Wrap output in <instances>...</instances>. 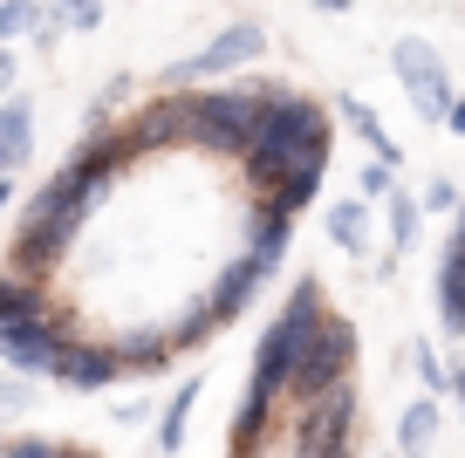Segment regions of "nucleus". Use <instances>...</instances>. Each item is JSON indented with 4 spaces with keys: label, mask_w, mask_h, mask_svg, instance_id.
<instances>
[{
    "label": "nucleus",
    "mask_w": 465,
    "mask_h": 458,
    "mask_svg": "<svg viewBox=\"0 0 465 458\" xmlns=\"http://www.w3.org/2000/svg\"><path fill=\"white\" fill-rule=\"evenodd\" d=\"M28 411H35L28 376H0V424H7V417H28Z\"/></svg>",
    "instance_id": "26"
},
{
    "label": "nucleus",
    "mask_w": 465,
    "mask_h": 458,
    "mask_svg": "<svg viewBox=\"0 0 465 458\" xmlns=\"http://www.w3.org/2000/svg\"><path fill=\"white\" fill-rule=\"evenodd\" d=\"M438 329L465 335V233L451 226L438 246Z\"/></svg>",
    "instance_id": "12"
},
{
    "label": "nucleus",
    "mask_w": 465,
    "mask_h": 458,
    "mask_svg": "<svg viewBox=\"0 0 465 458\" xmlns=\"http://www.w3.org/2000/svg\"><path fill=\"white\" fill-rule=\"evenodd\" d=\"M322 308H329V301H322V281H315V274H302V281L288 287V301H281V315L267 322L261 349H253V376H247V390H261V397H288L294 356H302V343L315 335Z\"/></svg>",
    "instance_id": "3"
},
{
    "label": "nucleus",
    "mask_w": 465,
    "mask_h": 458,
    "mask_svg": "<svg viewBox=\"0 0 465 458\" xmlns=\"http://www.w3.org/2000/svg\"><path fill=\"white\" fill-rule=\"evenodd\" d=\"M62 458H96V452H83V444H62Z\"/></svg>",
    "instance_id": "34"
},
{
    "label": "nucleus",
    "mask_w": 465,
    "mask_h": 458,
    "mask_svg": "<svg viewBox=\"0 0 465 458\" xmlns=\"http://www.w3.org/2000/svg\"><path fill=\"white\" fill-rule=\"evenodd\" d=\"M96 0H62V21H69V28H96Z\"/></svg>",
    "instance_id": "30"
},
{
    "label": "nucleus",
    "mask_w": 465,
    "mask_h": 458,
    "mask_svg": "<svg viewBox=\"0 0 465 458\" xmlns=\"http://www.w3.org/2000/svg\"><path fill=\"white\" fill-rule=\"evenodd\" d=\"M253 294H261V274H253L247 260H226V267H219V281H213V294H205V322H213V329L240 322Z\"/></svg>",
    "instance_id": "13"
},
{
    "label": "nucleus",
    "mask_w": 465,
    "mask_h": 458,
    "mask_svg": "<svg viewBox=\"0 0 465 458\" xmlns=\"http://www.w3.org/2000/svg\"><path fill=\"white\" fill-rule=\"evenodd\" d=\"M62 343H69V335L55 329V315L7 322V329H0V363H7L15 376H48V370H55V356H62Z\"/></svg>",
    "instance_id": "9"
},
{
    "label": "nucleus",
    "mask_w": 465,
    "mask_h": 458,
    "mask_svg": "<svg viewBox=\"0 0 465 458\" xmlns=\"http://www.w3.org/2000/svg\"><path fill=\"white\" fill-rule=\"evenodd\" d=\"M322 15H349V7H356V0H315Z\"/></svg>",
    "instance_id": "33"
},
{
    "label": "nucleus",
    "mask_w": 465,
    "mask_h": 458,
    "mask_svg": "<svg viewBox=\"0 0 465 458\" xmlns=\"http://www.w3.org/2000/svg\"><path fill=\"white\" fill-rule=\"evenodd\" d=\"M110 356H116V370L124 376H151V370H164V363L178 356L172 349V335H158V329H137V335H124V343H110Z\"/></svg>",
    "instance_id": "15"
},
{
    "label": "nucleus",
    "mask_w": 465,
    "mask_h": 458,
    "mask_svg": "<svg viewBox=\"0 0 465 458\" xmlns=\"http://www.w3.org/2000/svg\"><path fill=\"white\" fill-rule=\"evenodd\" d=\"M342 116H349V130H356V137H363L370 151H377V164L391 172V164H397V137L377 124V110H370V103H356V96H342Z\"/></svg>",
    "instance_id": "21"
},
{
    "label": "nucleus",
    "mask_w": 465,
    "mask_h": 458,
    "mask_svg": "<svg viewBox=\"0 0 465 458\" xmlns=\"http://www.w3.org/2000/svg\"><path fill=\"white\" fill-rule=\"evenodd\" d=\"M383 192H391V172H383V164H370V172H363V192H356V199H383Z\"/></svg>",
    "instance_id": "31"
},
{
    "label": "nucleus",
    "mask_w": 465,
    "mask_h": 458,
    "mask_svg": "<svg viewBox=\"0 0 465 458\" xmlns=\"http://www.w3.org/2000/svg\"><path fill=\"white\" fill-rule=\"evenodd\" d=\"M48 301H42V281H28V274H0V329L7 322H42Z\"/></svg>",
    "instance_id": "18"
},
{
    "label": "nucleus",
    "mask_w": 465,
    "mask_h": 458,
    "mask_svg": "<svg viewBox=\"0 0 465 458\" xmlns=\"http://www.w3.org/2000/svg\"><path fill=\"white\" fill-rule=\"evenodd\" d=\"M0 178H7V164H0Z\"/></svg>",
    "instance_id": "36"
},
{
    "label": "nucleus",
    "mask_w": 465,
    "mask_h": 458,
    "mask_svg": "<svg viewBox=\"0 0 465 458\" xmlns=\"http://www.w3.org/2000/svg\"><path fill=\"white\" fill-rule=\"evenodd\" d=\"M356 438V390H329V397L302 403V431H294V458H349Z\"/></svg>",
    "instance_id": "6"
},
{
    "label": "nucleus",
    "mask_w": 465,
    "mask_h": 458,
    "mask_svg": "<svg viewBox=\"0 0 465 458\" xmlns=\"http://www.w3.org/2000/svg\"><path fill=\"white\" fill-rule=\"evenodd\" d=\"M0 89H15V48H0Z\"/></svg>",
    "instance_id": "32"
},
{
    "label": "nucleus",
    "mask_w": 465,
    "mask_h": 458,
    "mask_svg": "<svg viewBox=\"0 0 465 458\" xmlns=\"http://www.w3.org/2000/svg\"><path fill=\"white\" fill-rule=\"evenodd\" d=\"M261 96H267V89H205V96H192L185 144H205V151L240 158V151H247L253 116H261Z\"/></svg>",
    "instance_id": "5"
},
{
    "label": "nucleus",
    "mask_w": 465,
    "mask_h": 458,
    "mask_svg": "<svg viewBox=\"0 0 465 458\" xmlns=\"http://www.w3.org/2000/svg\"><path fill=\"white\" fill-rule=\"evenodd\" d=\"M192 403H199V376H192V383H178V390H172V403H164V417H158V452H164V458H172V452H185Z\"/></svg>",
    "instance_id": "20"
},
{
    "label": "nucleus",
    "mask_w": 465,
    "mask_h": 458,
    "mask_svg": "<svg viewBox=\"0 0 465 458\" xmlns=\"http://www.w3.org/2000/svg\"><path fill=\"white\" fill-rule=\"evenodd\" d=\"M438 444V397H418L404 417H397V452L404 458H424Z\"/></svg>",
    "instance_id": "19"
},
{
    "label": "nucleus",
    "mask_w": 465,
    "mask_h": 458,
    "mask_svg": "<svg viewBox=\"0 0 465 458\" xmlns=\"http://www.w3.org/2000/svg\"><path fill=\"white\" fill-rule=\"evenodd\" d=\"M28 28H42L35 0H0V42H7V35H28Z\"/></svg>",
    "instance_id": "27"
},
{
    "label": "nucleus",
    "mask_w": 465,
    "mask_h": 458,
    "mask_svg": "<svg viewBox=\"0 0 465 458\" xmlns=\"http://www.w3.org/2000/svg\"><path fill=\"white\" fill-rule=\"evenodd\" d=\"M315 158H329V116H322V103L288 96V89H267L261 116H253V130H247V151H240L247 185L267 199L294 164H315Z\"/></svg>",
    "instance_id": "1"
},
{
    "label": "nucleus",
    "mask_w": 465,
    "mask_h": 458,
    "mask_svg": "<svg viewBox=\"0 0 465 458\" xmlns=\"http://www.w3.org/2000/svg\"><path fill=\"white\" fill-rule=\"evenodd\" d=\"M7 199H15V185H7V178H0V205H7Z\"/></svg>",
    "instance_id": "35"
},
{
    "label": "nucleus",
    "mask_w": 465,
    "mask_h": 458,
    "mask_svg": "<svg viewBox=\"0 0 465 458\" xmlns=\"http://www.w3.org/2000/svg\"><path fill=\"white\" fill-rule=\"evenodd\" d=\"M411 240H418V199H411V192H391V254H404Z\"/></svg>",
    "instance_id": "25"
},
{
    "label": "nucleus",
    "mask_w": 465,
    "mask_h": 458,
    "mask_svg": "<svg viewBox=\"0 0 465 458\" xmlns=\"http://www.w3.org/2000/svg\"><path fill=\"white\" fill-rule=\"evenodd\" d=\"M451 205H459V185H451V178H431L424 199H418V213H451Z\"/></svg>",
    "instance_id": "29"
},
{
    "label": "nucleus",
    "mask_w": 465,
    "mask_h": 458,
    "mask_svg": "<svg viewBox=\"0 0 465 458\" xmlns=\"http://www.w3.org/2000/svg\"><path fill=\"white\" fill-rule=\"evenodd\" d=\"M185 124H192V96H158V103H144V110L124 124V144H131V158L137 151H164V144H185Z\"/></svg>",
    "instance_id": "10"
},
{
    "label": "nucleus",
    "mask_w": 465,
    "mask_h": 458,
    "mask_svg": "<svg viewBox=\"0 0 465 458\" xmlns=\"http://www.w3.org/2000/svg\"><path fill=\"white\" fill-rule=\"evenodd\" d=\"M261 48H267V35L253 28V21H232V28L213 35V48H199V55L172 62V69H164V83L185 89V83H205V75H226V69H240V62H253Z\"/></svg>",
    "instance_id": "7"
},
{
    "label": "nucleus",
    "mask_w": 465,
    "mask_h": 458,
    "mask_svg": "<svg viewBox=\"0 0 465 458\" xmlns=\"http://www.w3.org/2000/svg\"><path fill=\"white\" fill-rule=\"evenodd\" d=\"M349 370H356V322H349V315H335V308H322L315 335H308V343H302V356H294L288 397L315 403V397H329V390H342V383H349Z\"/></svg>",
    "instance_id": "4"
},
{
    "label": "nucleus",
    "mask_w": 465,
    "mask_h": 458,
    "mask_svg": "<svg viewBox=\"0 0 465 458\" xmlns=\"http://www.w3.org/2000/svg\"><path fill=\"white\" fill-rule=\"evenodd\" d=\"M397 83L411 89V103H418V116H431V124H445V110L459 96H451V75H445V62H438V48L431 42H397Z\"/></svg>",
    "instance_id": "8"
},
{
    "label": "nucleus",
    "mask_w": 465,
    "mask_h": 458,
    "mask_svg": "<svg viewBox=\"0 0 465 458\" xmlns=\"http://www.w3.org/2000/svg\"><path fill=\"white\" fill-rule=\"evenodd\" d=\"M28 151H35V110L28 96H7L0 103V164L15 172V164H28Z\"/></svg>",
    "instance_id": "16"
},
{
    "label": "nucleus",
    "mask_w": 465,
    "mask_h": 458,
    "mask_svg": "<svg viewBox=\"0 0 465 458\" xmlns=\"http://www.w3.org/2000/svg\"><path fill=\"white\" fill-rule=\"evenodd\" d=\"M267 411H274V397H261V390H247V397H240V411H232V452H253V444H261Z\"/></svg>",
    "instance_id": "23"
},
{
    "label": "nucleus",
    "mask_w": 465,
    "mask_h": 458,
    "mask_svg": "<svg viewBox=\"0 0 465 458\" xmlns=\"http://www.w3.org/2000/svg\"><path fill=\"white\" fill-rule=\"evenodd\" d=\"M329 240L342 246V254H363V246H370V205L363 199L329 205Z\"/></svg>",
    "instance_id": "22"
},
{
    "label": "nucleus",
    "mask_w": 465,
    "mask_h": 458,
    "mask_svg": "<svg viewBox=\"0 0 465 458\" xmlns=\"http://www.w3.org/2000/svg\"><path fill=\"white\" fill-rule=\"evenodd\" d=\"M55 376L62 390H83V397H96V390H110L116 376V356H110V343H62V356H55Z\"/></svg>",
    "instance_id": "11"
},
{
    "label": "nucleus",
    "mask_w": 465,
    "mask_h": 458,
    "mask_svg": "<svg viewBox=\"0 0 465 458\" xmlns=\"http://www.w3.org/2000/svg\"><path fill=\"white\" fill-rule=\"evenodd\" d=\"M110 185H116L110 172H89V178H75V172H55V178H48V185L28 199L21 226H15V274L42 281V274L55 267L62 254H69V240L89 226V213H96V205L110 199Z\"/></svg>",
    "instance_id": "2"
},
{
    "label": "nucleus",
    "mask_w": 465,
    "mask_h": 458,
    "mask_svg": "<svg viewBox=\"0 0 465 458\" xmlns=\"http://www.w3.org/2000/svg\"><path fill=\"white\" fill-rule=\"evenodd\" d=\"M322 172H329V158H315V164H294V172L281 178V185L267 192L261 205H274L281 219H294V213H302V205H315V192H322Z\"/></svg>",
    "instance_id": "17"
},
{
    "label": "nucleus",
    "mask_w": 465,
    "mask_h": 458,
    "mask_svg": "<svg viewBox=\"0 0 465 458\" xmlns=\"http://www.w3.org/2000/svg\"><path fill=\"white\" fill-rule=\"evenodd\" d=\"M411 363H418V383H424V390H431V397H445V390H451V383H459V376H451V370H445V356H438V349H431V343H411Z\"/></svg>",
    "instance_id": "24"
},
{
    "label": "nucleus",
    "mask_w": 465,
    "mask_h": 458,
    "mask_svg": "<svg viewBox=\"0 0 465 458\" xmlns=\"http://www.w3.org/2000/svg\"><path fill=\"white\" fill-rule=\"evenodd\" d=\"M0 458H62L55 438H0Z\"/></svg>",
    "instance_id": "28"
},
{
    "label": "nucleus",
    "mask_w": 465,
    "mask_h": 458,
    "mask_svg": "<svg viewBox=\"0 0 465 458\" xmlns=\"http://www.w3.org/2000/svg\"><path fill=\"white\" fill-rule=\"evenodd\" d=\"M288 240H294V219H281L274 205H253V233H247V254L240 260L267 281V274L281 267V254H288Z\"/></svg>",
    "instance_id": "14"
}]
</instances>
